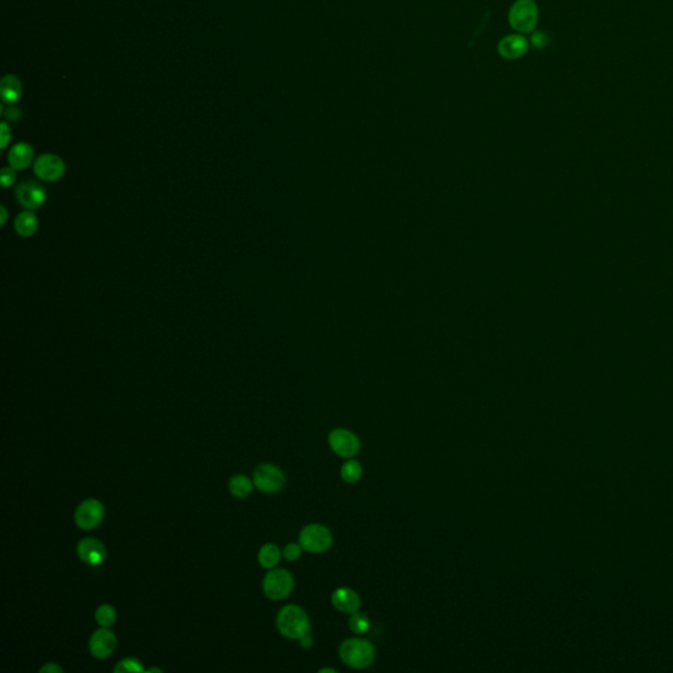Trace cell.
<instances>
[{
    "label": "cell",
    "instance_id": "6da1fadb",
    "mask_svg": "<svg viewBox=\"0 0 673 673\" xmlns=\"http://www.w3.org/2000/svg\"><path fill=\"white\" fill-rule=\"evenodd\" d=\"M276 627L285 638L298 640L303 635L311 633V621L304 609L289 604L279 610L276 616Z\"/></svg>",
    "mask_w": 673,
    "mask_h": 673
},
{
    "label": "cell",
    "instance_id": "7a4b0ae2",
    "mask_svg": "<svg viewBox=\"0 0 673 673\" xmlns=\"http://www.w3.org/2000/svg\"><path fill=\"white\" fill-rule=\"evenodd\" d=\"M339 658L350 668L364 670L375 661L374 645L363 638H349L343 640L338 649Z\"/></svg>",
    "mask_w": 673,
    "mask_h": 673
},
{
    "label": "cell",
    "instance_id": "3957f363",
    "mask_svg": "<svg viewBox=\"0 0 673 673\" xmlns=\"http://www.w3.org/2000/svg\"><path fill=\"white\" fill-rule=\"evenodd\" d=\"M538 6L534 0H516L509 10V24L519 33L534 32L538 23Z\"/></svg>",
    "mask_w": 673,
    "mask_h": 673
},
{
    "label": "cell",
    "instance_id": "277c9868",
    "mask_svg": "<svg viewBox=\"0 0 673 673\" xmlns=\"http://www.w3.org/2000/svg\"><path fill=\"white\" fill-rule=\"evenodd\" d=\"M298 544L311 554H323L333 544V532L321 523H309L300 531Z\"/></svg>",
    "mask_w": 673,
    "mask_h": 673
},
{
    "label": "cell",
    "instance_id": "5b68a950",
    "mask_svg": "<svg viewBox=\"0 0 673 673\" xmlns=\"http://www.w3.org/2000/svg\"><path fill=\"white\" fill-rule=\"evenodd\" d=\"M263 593L272 601H282L292 593L295 580L289 571L285 568L269 570L263 579Z\"/></svg>",
    "mask_w": 673,
    "mask_h": 673
},
{
    "label": "cell",
    "instance_id": "8992f818",
    "mask_svg": "<svg viewBox=\"0 0 673 673\" xmlns=\"http://www.w3.org/2000/svg\"><path fill=\"white\" fill-rule=\"evenodd\" d=\"M253 481L260 492L273 494L285 488V475L282 468L271 463H262L255 467L253 472Z\"/></svg>",
    "mask_w": 673,
    "mask_h": 673
},
{
    "label": "cell",
    "instance_id": "52a82bcc",
    "mask_svg": "<svg viewBox=\"0 0 673 673\" xmlns=\"http://www.w3.org/2000/svg\"><path fill=\"white\" fill-rule=\"evenodd\" d=\"M327 442L332 451L343 459H351L361 451V440L358 436L345 427L333 429L327 436Z\"/></svg>",
    "mask_w": 673,
    "mask_h": 673
},
{
    "label": "cell",
    "instance_id": "ba28073f",
    "mask_svg": "<svg viewBox=\"0 0 673 673\" xmlns=\"http://www.w3.org/2000/svg\"><path fill=\"white\" fill-rule=\"evenodd\" d=\"M105 517V508L96 499H87L77 506L74 513L75 525L82 530H92L98 528Z\"/></svg>",
    "mask_w": 673,
    "mask_h": 673
},
{
    "label": "cell",
    "instance_id": "9c48e42d",
    "mask_svg": "<svg viewBox=\"0 0 673 673\" xmlns=\"http://www.w3.org/2000/svg\"><path fill=\"white\" fill-rule=\"evenodd\" d=\"M33 171L41 181H57L65 175L66 165L62 158L52 153H46L35 161Z\"/></svg>",
    "mask_w": 673,
    "mask_h": 673
},
{
    "label": "cell",
    "instance_id": "30bf717a",
    "mask_svg": "<svg viewBox=\"0 0 673 673\" xmlns=\"http://www.w3.org/2000/svg\"><path fill=\"white\" fill-rule=\"evenodd\" d=\"M117 647V636L109 627H102L93 631L89 640L91 655L96 659L109 658Z\"/></svg>",
    "mask_w": 673,
    "mask_h": 673
},
{
    "label": "cell",
    "instance_id": "8fae6325",
    "mask_svg": "<svg viewBox=\"0 0 673 673\" xmlns=\"http://www.w3.org/2000/svg\"><path fill=\"white\" fill-rule=\"evenodd\" d=\"M16 199L28 210H36L45 204L46 190L37 181H24L16 188Z\"/></svg>",
    "mask_w": 673,
    "mask_h": 673
},
{
    "label": "cell",
    "instance_id": "7c38bea8",
    "mask_svg": "<svg viewBox=\"0 0 673 673\" xmlns=\"http://www.w3.org/2000/svg\"><path fill=\"white\" fill-rule=\"evenodd\" d=\"M77 554L84 564L99 567L107 559V548L103 542L96 538H83L77 546Z\"/></svg>",
    "mask_w": 673,
    "mask_h": 673
},
{
    "label": "cell",
    "instance_id": "4fadbf2b",
    "mask_svg": "<svg viewBox=\"0 0 673 673\" xmlns=\"http://www.w3.org/2000/svg\"><path fill=\"white\" fill-rule=\"evenodd\" d=\"M330 601H332V605L339 613L350 614V616L359 611V609L362 607L361 595H358L354 589L346 588V586L336 588V591L332 593Z\"/></svg>",
    "mask_w": 673,
    "mask_h": 673
},
{
    "label": "cell",
    "instance_id": "5bb4252c",
    "mask_svg": "<svg viewBox=\"0 0 673 673\" xmlns=\"http://www.w3.org/2000/svg\"><path fill=\"white\" fill-rule=\"evenodd\" d=\"M529 41L523 37L521 33H514L505 36L497 45L499 54L505 60H518L523 57L529 51Z\"/></svg>",
    "mask_w": 673,
    "mask_h": 673
},
{
    "label": "cell",
    "instance_id": "9a60e30c",
    "mask_svg": "<svg viewBox=\"0 0 673 673\" xmlns=\"http://www.w3.org/2000/svg\"><path fill=\"white\" fill-rule=\"evenodd\" d=\"M33 158L35 150L29 143H17L8 153V163L13 170H26L32 165Z\"/></svg>",
    "mask_w": 673,
    "mask_h": 673
},
{
    "label": "cell",
    "instance_id": "2e32d148",
    "mask_svg": "<svg viewBox=\"0 0 673 673\" xmlns=\"http://www.w3.org/2000/svg\"><path fill=\"white\" fill-rule=\"evenodd\" d=\"M1 99L6 104L17 103L23 93V83L15 74H7L0 83Z\"/></svg>",
    "mask_w": 673,
    "mask_h": 673
},
{
    "label": "cell",
    "instance_id": "e0dca14e",
    "mask_svg": "<svg viewBox=\"0 0 673 673\" xmlns=\"http://www.w3.org/2000/svg\"><path fill=\"white\" fill-rule=\"evenodd\" d=\"M15 231L20 237H32L39 229V219L32 210H24L15 219Z\"/></svg>",
    "mask_w": 673,
    "mask_h": 673
},
{
    "label": "cell",
    "instance_id": "ac0fdd59",
    "mask_svg": "<svg viewBox=\"0 0 673 673\" xmlns=\"http://www.w3.org/2000/svg\"><path fill=\"white\" fill-rule=\"evenodd\" d=\"M283 557V553L280 551V548L276 546L275 544H263L258 551V562L260 564V567L266 568V570H272L275 568L280 559Z\"/></svg>",
    "mask_w": 673,
    "mask_h": 673
},
{
    "label": "cell",
    "instance_id": "d6986e66",
    "mask_svg": "<svg viewBox=\"0 0 673 673\" xmlns=\"http://www.w3.org/2000/svg\"><path fill=\"white\" fill-rule=\"evenodd\" d=\"M254 487H255L254 481L246 475H242V474H238V475L233 476L232 479L229 480V484H228L229 492L232 493L234 497H237V499H247L253 493Z\"/></svg>",
    "mask_w": 673,
    "mask_h": 673
},
{
    "label": "cell",
    "instance_id": "ffe728a7",
    "mask_svg": "<svg viewBox=\"0 0 673 673\" xmlns=\"http://www.w3.org/2000/svg\"><path fill=\"white\" fill-rule=\"evenodd\" d=\"M95 621L100 627H112L117 621V611L111 604H103L95 611Z\"/></svg>",
    "mask_w": 673,
    "mask_h": 673
},
{
    "label": "cell",
    "instance_id": "44dd1931",
    "mask_svg": "<svg viewBox=\"0 0 673 673\" xmlns=\"http://www.w3.org/2000/svg\"><path fill=\"white\" fill-rule=\"evenodd\" d=\"M363 468L361 463L355 459H349L341 467V478L348 484H354L362 478Z\"/></svg>",
    "mask_w": 673,
    "mask_h": 673
},
{
    "label": "cell",
    "instance_id": "7402d4cb",
    "mask_svg": "<svg viewBox=\"0 0 673 673\" xmlns=\"http://www.w3.org/2000/svg\"><path fill=\"white\" fill-rule=\"evenodd\" d=\"M349 627L350 630L355 634H366L371 629V621H370L367 614L357 611L354 614H351V617H350Z\"/></svg>",
    "mask_w": 673,
    "mask_h": 673
},
{
    "label": "cell",
    "instance_id": "603a6c76",
    "mask_svg": "<svg viewBox=\"0 0 673 673\" xmlns=\"http://www.w3.org/2000/svg\"><path fill=\"white\" fill-rule=\"evenodd\" d=\"M114 671L116 673H125V672H134L140 673L145 672V668H143V663L136 659V658H125L123 661H118Z\"/></svg>",
    "mask_w": 673,
    "mask_h": 673
},
{
    "label": "cell",
    "instance_id": "cb8c5ba5",
    "mask_svg": "<svg viewBox=\"0 0 673 673\" xmlns=\"http://www.w3.org/2000/svg\"><path fill=\"white\" fill-rule=\"evenodd\" d=\"M282 553H283V557L287 562H296L301 557L303 547L300 544H288Z\"/></svg>",
    "mask_w": 673,
    "mask_h": 673
},
{
    "label": "cell",
    "instance_id": "d4e9b609",
    "mask_svg": "<svg viewBox=\"0 0 673 673\" xmlns=\"http://www.w3.org/2000/svg\"><path fill=\"white\" fill-rule=\"evenodd\" d=\"M1 114H3V116L6 117L7 121H11V123H17L23 118V111L19 107H16L15 104H8L7 109H4V105H1Z\"/></svg>",
    "mask_w": 673,
    "mask_h": 673
},
{
    "label": "cell",
    "instance_id": "484cf974",
    "mask_svg": "<svg viewBox=\"0 0 673 673\" xmlns=\"http://www.w3.org/2000/svg\"><path fill=\"white\" fill-rule=\"evenodd\" d=\"M16 170H13L12 168H4L1 170V175H0V179H1V187L3 188H10L12 187L16 181Z\"/></svg>",
    "mask_w": 673,
    "mask_h": 673
},
{
    "label": "cell",
    "instance_id": "4316f807",
    "mask_svg": "<svg viewBox=\"0 0 673 673\" xmlns=\"http://www.w3.org/2000/svg\"><path fill=\"white\" fill-rule=\"evenodd\" d=\"M530 42L534 48H537V49H544L548 45V36L544 32H542V30L532 32L531 33Z\"/></svg>",
    "mask_w": 673,
    "mask_h": 673
},
{
    "label": "cell",
    "instance_id": "83f0119b",
    "mask_svg": "<svg viewBox=\"0 0 673 673\" xmlns=\"http://www.w3.org/2000/svg\"><path fill=\"white\" fill-rule=\"evenodd\" d=\"M12 138V134H11V130H10V127L6 121L1 123L0 125V149L4 150L7 147V145L10 143Z\"/></svg>",
    "mask_w": 673,
    "mask_h": 673
},
{
    "label": "cell",
    "instance_id": "f1b7e54d",
    "mask_svg": "<svg viewBox=\"0 0 673 673\" xmlns=\"http://www.w3.org/2000/svg\"><path fill=\"white\" fill-rule=\"evenodd\" d=\"M39 672L41 673H62L64 672V668L57 664V663H46L45 665H42L39 668Z\"/></svg>",
    "mask_w": 673,
    "mask_h": 673
},
{
    "label": "cell",
    "instance_id": "f546056e",
    "mask_svg": "<svg viewBox=\"0 0 673 673\" xmlns=\"http://www.w3.org/2000/svg\"><path fill=\"white\" fill-rule=\"evenodd\" d=\"M298 643H300V646L303 648H311L313 646V638H312L311 633H307V634L303 635L298 639Z\"/></svg>",
    "mask_w": 673,
    "mask_h": 673
},
{
    "label": "cell",
    "instance_id": "4dcf8cb0",
    "mask_svg": "<svg viewBox=\"0 0 673 673\" xmlns=\"http://www.w3.org/2000/svg\"><path fill=\"white\" fill-rule=\"evenodd\" d=\"M7 221V209L4 206H1V225H6Z\"/></svg>",
    "mask_w": 673,
    "mask_h": 673
},
{
    "label": "cell",
    "instance_id": "1f68e13d",
    "mask_svg": "<svg viewBox=\"0 0 673 673\" xmlns=\"http://www.w3.org/2000/svg\"><path fill=\"white\" fill-rule=\"evenodd\" d=\"M318 672H320V673H325V672L336 673V670H334V668H321V670H320V671H318Z\"/></svg>",
    "mask_w": 673,
    "mask_h": 673
},
{
    "label": "cell",
    "instance_id": "d6a6232c",
    "mask_svg": "<svg viewBox=\"0 0 673 673\" xmlns=\"http://www.w3.org/2000/svg\"><path fill=\"white\" fill-rule=\"evenodd\" d=\"M147 672H162V670H159V668H152V670H147Z\"/></svg>",
    "mask_w": 673,
    "mask_h": 673
}]
</instances>
